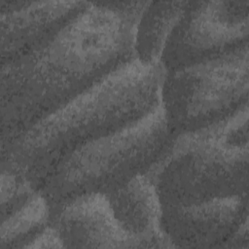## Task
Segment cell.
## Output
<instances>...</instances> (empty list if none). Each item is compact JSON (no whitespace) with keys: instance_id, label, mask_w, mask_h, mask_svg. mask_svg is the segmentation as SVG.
I'll use <instances>...</instances> for the list:
<instances>
[{"instance_id":"obj_1","label":"cell","mask_w":249,"mask_h":249,"mask_svg":"<svg viewBox=\"0 0 249 249\" xmlns=\"http://www.w3.org/2000/svg\"><path fill=\"white\" fill-rule=\"evenodd\" d=\"M137 18L99 1L49 42L1 65V143L23 133L136 59Z\"/></svg>"},{"instance_id":"obj_2","label":"cell","mask_w":249,"mask_h":249,"mask_svg":"<svg viewBox=\"0 0 249 249\" xmlns=\"http://www.w3.org/2000/svg\"><path fill=\"white\" fill-rule=\"evenodd\" d=\"M165 70L137 59L113 72L32 127L1 143V169L39 191L81 147L140 121L160 104Z\"/></svg>"},{"instance_id":"obj_3","label":"cell","mask_w":249,"mask_h":249,"mask_svg":"<svg viewBox=\"0 0 249 249\" xmlns=\"http://www.w3.org/2000/svg\"><path fill=\"white\" fill-rule=\"evenodd\" d=\"M248 105L227 120L176 136L145 173L161 205L247 196Z\"/></svg>"},{"instance_id":"obj_4","label":"cell","mask_w":249,"mask_h":249,"mask_svg":"<svg viewBox=\"0 0 249 249\" xmlns=\"http://www.w3.org/2000/svg\"><path fill=\"white\" fill-rule=\"evenodd\" d=\"M173 139L160 104L135 124L76 150L38 192L46 198L51 215L79 196L107 195L145 174Z\"/></svg>"},{"instance_id":"obj_5","label":"cell","mask_w":249,"mask_h":249,"mask_svg":"<svg viewBox=\"0 0 249 249\" xmlns=\"http://www.w3.org/2000/svg\"><path fill=\"white\" fill-rule=\"evenodd\" d=\"M248 45L217 58L165 72L160 105L169 131L204 129L248 105Z\"/></svg>"},{"instance_id":"obj_6","label":"cell","mask_w":249,"mask_h":249,"mask_svg":"<svg viewBox=\"0 0 249 249\" xmlns=\"http://www.w3.org/2000/svg\"><path fill=\"white\" fill-rule=\"evenodd\" d=\"M249 0L189 1L160 62L165 72L217 58L248 45Z\"/></svg>"},{"instance_id":"obj_7","label":"cell","mask_w":249,"mask_h":249,"mask_svg":"<svg viewBox=\"0 0 249 249\" xmlns=\"http://www.w3.org/2000/svg\"><path fill=\"white\" fill-rule=\"evenodd\" d=\"M248 218L247 196L161 205L160 227L174 248H222Z\"/></svg>"},{"instance_id":"obj_8","label":"cell","mask_w":249,"mask_h":249,"mask_svg":"<svg viewBox=\"0 0 249 249\" xmlns=\"http://www.w3.org/2000/svg\"><path fill=\"white\" fill-rule=\"evenodd\" d=\"M89 4L86 1H29L18 11L0 14L1 65L49 42Z\"/></svg>"},{"instance_id":"obj_9","label":"cell","mask_w":249,"mask_h":249,"mask_svg":"<svg viewBox=\"0 0 249 249\" xmlns=\"http://www.w3.org/2000/svg\"><path fill=\"white\" fill-rule=\"evenodd\" d=\"M65 248H136L122 230L103 194L79 196L51 215Z\"/></svg>"},{"instance_id":"obj_10","label":"cell","mask_w":249,"mask_h":249,"mask_svg":"<svg viewBox=\"0 0 249 249\" xmlns=\"http://www.w3.org/2000/svg\"><path fill=\"white\" fill-rule=\"evenodd\" d=\"M122 230L136 248H174L160 227L161 204L145 174L105 195Z\"/></svg>"},{"instance_id":"obj_11","label":"cell","mask_w":249,"mask_h":249,"mask_svg":"<svg viewBox=\"0 0 249 249\" xmlns=\"http://www.w3.org/2000/svg\"><path fill=\"white\" fill-rule=\"evenodd\" d=\"M188 2L149 1L136 25L134 49L137 60L144 64L160 63L164 44Z\"/></svg>"},{"instance_id":"obj_12","label":"cell","mask_w":249,"mask_h":249,"mask_svg":"<svg viewBox=\"0 0 249 249\" xmlns=\"http://www.w3.org/2000/svg\"><path fill=\"white\" fill-rule=\"evenodd\" d=\"M50 206L37 191L19 209L2 220L0 249L23 248L50 224Z\"/></svg>"},{"instance_id":"obj_13","label":"cell","mask_w":249,"mask_h":249,"mask_svg":"<svg viewBox=\"0 0 249 249\" xmlns=\"http://www.w3.org/2000/svg\"><path fill=\"white\" fill-rule=\"evenodd\" d=\"M37 191L16 174L1 169V218L19 209Z\"/></svg>"},{"instance_id":"obj_14","label":"cell","mask_w":249,"mask_h":249,"mask_svg":"<svg viewBox=\"0 0 249 249\" xmlns=\"http://www.w3.org/2000/svg\"><path fill=\"white\" fill-rule=\"evenodd\" d=\"M23 248L40 249V248H65L64 244L56 230L49 224L44 230L37 233Z\"/></svg>"},{"instance_id":"obj_15","label":"cell","mask_w":249,"mask_h":249,"mask_svg":"<svg viewBox=\"0 0 249 249\" xmlns=\"http://www.w3.org/2000/svg\"><path fill=\"white\" fill-rule=\"evenodd\" d=\"M222 248H249V237H248V218H246L235 231L230 236L225 242Z\"/></svg>"}]
</instances>
